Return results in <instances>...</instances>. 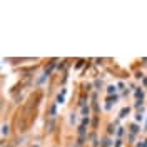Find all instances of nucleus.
Instances as JSON below:
<instances>
[{
	"mask_svg": "<svg viewBox=\"0 0 147 147\" xmlns=\"http://www.w3.org/2000/svg\"><path fill=\"white\" fill-rule=\"evenodd\" d=\"M127 114H129V107H127V109H122V110H120V117H126Z\"/></svg>",
	"mask_w": 147,
	"mask_h": 147,
	"instance_id": "obj_1",
	"label": "nucleus"
},
{
	"mask_svg": "<svg viewBox=\"0 0 147 147\" xmlns=\"http://www.w3.org/2000/svg\"><path fill=\"white\" fill-rule=\"evenodd\" d=\"M0 109H2V102H0Z\"/></svg>",
	"mask_w": 147,
	"mask_h": 147,
	"instance_id": "obj_3",
	"label": "nucleus"
},
{
	"mask_svg": "<svg viewBox=\"0 0 147 147\" xmlns=\"http://www.w3.org/2000/svg\"><path fill=\"white\" fill-rule=\"evenodd\" d=\"M107 92H109V94H112V92H115V87H114V85H110V87H107Z\"/></svg>",
	"mask_w": 147,
	"mask_h": 147,
	"instance_id": "obj_2",
	"label": "nucleus"
}]
</instances>
